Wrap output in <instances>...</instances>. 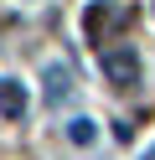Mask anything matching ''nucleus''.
<instances>
[{"label":"nucleus","instance_id":"f257e3e1","mask_svg":"<svg viewBox=\"0 0 155 160\" xmlns=\"http://www.w3.org/2000/svg\"><path fill=\"white\" fill-rule=\"evenodd\" d=\"M98 72L114 88H134L140 83V52L134 47H109V52H98Z\"/></svg>","mask_w":155,"mask_h":160},{"label":"nucleus","instance_id":"f03ea898","mask_svg":"<svg viewBox=\"0 0 155 160\" xmlns=\"http://www.w3.org/2000/svg\"><path fill=\"white\" fill-rule=\"evenodd\" d=\"M124 5H114V0H93L88 5V16H83V26H88V36H103V31H114V26H124Z\"/></svg>","mask_w":155,"mask_h":160},{"label":"nucleus","instance_id":"7ed1b4c3","mask_svg":"<svg viewBox=\"0 0 155 160\" xmlns=\"http://www.w3.org/2000/svg\"><path fill=\"white\" fill-rule=\"evenodd\" d=\"M41 83H47V108H62V103L72 98V72H67L62 62H47Z\"/></svg>","mask_w":155,"mask_h":160},{"label":"nucleus","instance_id":"20e7f679","mask_svg":"<svg viewBox=\"0 0 155 160\" xmlns=\"http://www.w3.org/2000/svg\"><path fill=\"white\" fill-rule=\"evenodd\" d=\"M0 114H5V119L26 114V88H21L16 78H0Z\"/></svg>","mask_w":155,"mask_h":160},{"label":"nucleus","instance_id":"39448f33","mask_svg":"<svg viewBox=\"0 0 155 160\" xmlns=\"http://www.w3.org/2000/svg\"><path fill=\"white\" fill-rule=\"evenodd\" d=\"M67 139H72V145H93V139H98L93 119H72V124H67Z\"/></svg>","mask_w":155,"mask_h":160},{"label":"nucleus","instance_id":"423d86ee","mask_svg":"<svg viewBox=\"0 0 155 160\" xmlns=\"http://www.w3.org/2000/svg\"><path fill=\"white\" fill-rule=\"evenodd\" d=\"M145 160H155V145H150V155H145Z\"/></svg>","mask_w":155,"mask_h":160}]
</instances>
